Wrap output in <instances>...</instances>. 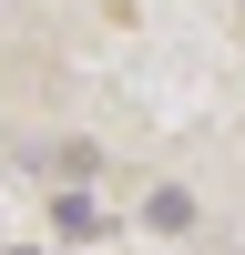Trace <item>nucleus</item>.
Listing matches in <instances>:
<instances>
[{"label":"nucleus","instance_id":"f257e3e1","mask_svg":"<svg viewBox=\"0 0 245 255\" xmlns=\"http://www.w3.org/2000/svg\"><path fill=\"white\" fill-rule=\"evenodd\" d=\"M143 225H153V235H184V225H194V194H174V184L143 194Z\"/></svg>","mask_w":245,"mask_h":255},{"label":"nucleus","instance_id":"f03ea898","mask_svg":"<svg viewBox=\"0 0 245 255\" xmlns=\"http://www.w3.org/2000/svg\"><path fill=\"white\" fill-rule=\"evenodd\" d=\"M10 255H31V245H10Z\"/></svg>","mask_w":245,"mask_h":255}]
</instances>
